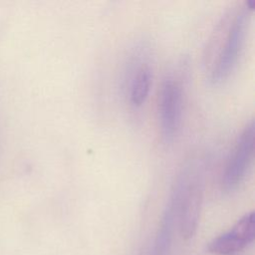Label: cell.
Returning <instances> with one entry per match:
<instances>
[{
	"label": "cell",
	"mask_w": 255,
	"mask_h": 255,
	"mask_svg": "<svg viewBox=\"0 0 255 255\" xmlns=\"http://www.w3.org/2000/svg\"><path fill=\"white\" fill-rule=\"evenodd\" d=\"M255 238V214L243 215L227 232L214 238L207 247L215 255H234L251 244Z\"/></svg>",
	"instance_id": "5b68a950"
},
{
	"label": "cell",
	"mask_w": 255,
	"mask_h": 255,
	"mask_svg": "<svg viewBox=\"0 0 255 255\" xmlns=\"http://www.w3.org/2000/svg\"><path fill=\"white\" fill-rule=\"evenodd\" d=\"M183 110L182 85L173 76L166 77L158 93L157 111L161 140L170 144L180 129Z\"/></svg>",
	"instance_id": "3957f363"
},
{
	"label": "cell",
	"mask_w": 255,
	"mask_h": 255,
	"mask_svg": "<svg viewBox=\"0 0 255 255\" xmlns=\"http://www.w3.org/2000/svg\"><path fill=\"white\" fill-rule=\"evenodd\" d=\"M201 161L193 159L179 172L170 192L182 238L190 239L198 225L204 188V170Z\"/></svg>",
	"instance_id": "7a4b0ae2"
},
{
	"label": "cell",
	"mask_w": 255,
	"mask_h": 255,
	"mask_svg": "<svg viewBox=\"0 0 255 255\" xmlns=\"http://www.w3.org/2000/svg\"><path fill=\"white\" fill-rule=\"evenodd\" d=\"M251 10L246 4L225 15L218 25L208 47L209 81L223 83L235 69L243 49L248 16Z\"/></svg>",
	"instance_id": "6da1fadb"
},
{
	"label": "cell",
	"mask_w": 255,
	"mask_h": 255,
	"mask_svg": "<svg viewBox=\"0 0 255 255\" xmlns=\"http://www.w3.org/2000/svg\"><path fill=\"white\" fill-rule=\"evenodd\" d=\"M254 122L250 121L238 135L222 172L221 187L225 193L239 188L250 168L254 152Z\"/></svg>",
	"instance_id": "277c9868"
},
{
	"label": "cell",
	"mask_w": 255,
	"mask_h": 255,
	"mask_svg": "<svg viewBox=\"0 0 255 255\" xmlns=\"http://www.w3.org/2000/svg\"><path fill=\"white\" fill-rule=\"evenodd\" d=\"M171 245V238L156 234L149 255H168Z\"/></svg>",
	"instance_id": "52a82bcc"
},
{
	"label": "cell",
	"mask_w": 255,
	"mask_h": 255,
	"mask_svg": "<svg viewBox=\"0 0 255 255\" xmlns=\"http://www.w3.org/2000/svg\"><path fill=\"white\" fill-rule=\"evenodd\" d=\"M151 83L152 70L149 63L140 59L133 61L128 82V96L130 106L139 108L145 103Z\"/></svg>",
	"instance_id": "8992f818"
}]
</instances>
